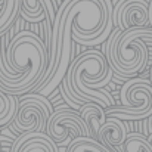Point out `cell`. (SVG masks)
<instances>
[{
	"label": "cell",
	"instance_id": "cell-11",
	"mask_svg": "<svg viewBox=\"0 0 152 152\" xmlns=\"http://www.w3.org/2000/svg\"><path fill=\"white\" fill-rule=\"evenodd\" d=\"M0 37L6 34V31L12 27L13 21L21 12L22 0H0Z\"/></svg>",
	"mask_w": 152,
	"mask_h": 152
},
{
	"label": "cell",
	"instance_id": "cell-5",
	"mask_svg": "<svg viewBox=\"0 0 152 152\" xmlns=\"http://www.w3.org/2000/svg\"><path fill=\"white\" fill-rule=\"evenodd\" d=\"M46 133L55 140L56 145H66L69 134L72 139L80 136H90V132L80 112L71 109L53 111L46 126Z\"/></svg>",
	"mask_w": 152,
	"mask_h": 152
},
{
	"label": "cell",
	"instance_id": "cell-9",
	"mask_svg": "<svg viewBox=\"0 0 152 152\" xmlns=\"http://www.w3.org/2000/svg\"><path fill=\"white\" fill-rule=\"evenodd\" d=\"M80 115L84 120V123H86V126H87V129L90 132V137L98 139L101 126L106 121L105 109L102 108L101 105L95 103V102H87V103H84L81 106Z\"/></svg>",
	"mask_w": 152,
	"mask_h": 152
},
{
	"label": "cell",
	"instance_id": "cell-16",
	"mask_svg": "<svg viewBox=\"0 0 152 152\" xmlns=\"http://www.w3.org/2000/svg\"><path fill=\"white\" fill-rule=\"evenodd\" d=\"M149 80H151V84H152V69H151V78Z\"/></svg>",
	"mask_w": 152,
	"mask_h": 152
},
{
	"label": "cell",
	"instance_id": "cell-14",
	"mask_svg": "<svg viewBox=\"0 0 152 152\" xmlns=\"http://www.w3.org/2000/svg\"><path fill=\"white\" fill-rule=\"evenodd\" d=\"M16 105L18 102L15 96L0 90V127H4L13 120L16 114Z\"/></svg>",
	"mask_w": 152,
	"mask_h": 152
},
{
	"label": "cell",
	"instance_id": "cell-2",
	"mask_svg": "<svg viewBox=\"0 0 152 152\" xmlns=\"http://www.w3.org/2000/svg\"><path fill=\"white\" fill-rule=\"evenodd\" d=\"M65 78L83 102H95L102 108L114 106L112 95L102 89L112 80V68L102 52L93 49L78 58H72Z\"/></svg>",
	"mask_w": 152,
	"mask_h": 152
},
{
	"label": "cell",
	"instance_id": "cell-6",
	"mask_svg": "<svg viewBox=\"0 0 152 152\" xmlns=\"http://www.w3.org/2000/svg\"><path fill=\"white\" fill-rule=\"evenodd\" d=\"M151 0H112V22L123 31L149 25Z\"/></svg>",
	"mask_w": 152,
	"mask_h": 152
},
{
	"label": "cell",
	"instance_id": "cell-13",
	"mask_svg": "<svg viewBox=\"0 0 152 152\" xmlns=\"http://www.w3.org/2000/svg\"><path fill=\"white\" fill-rule=\"evenodd\" d=\"M121 152H152V145L148 137L140 133H127V137L121 145Z\"/></svg>",
	"mask_w": 152,
	"mask_h": 152
},
{
	"label": "cell",
	"instance_id": "cell-15",
	"mask_svg": "<svg viewBox=\"0 0 152 152\" xmlns=\"http://www.w3.org/2000/svg\"><path fill=\"white\" fill-rule=\"evenodd\" d=\"M148 140H149V143H151V145H152V134H151V136H149V137H148Z\"/></svg>",
	"mask_w": 152,
	"mask_h": 152
},
{
	"label": "cell",
	"instance_id": "cell-7",
	"mask_svg": "<svg viewBox=\"0 0 152 152\" xmlns=\"http://www.w3.org/2000/svg\"><path fill=\"white\" fill-rule=\"evenodd\" d=\"M56 0H22L21 3V15L25 21L31 24L42 22L45 18L49 19L53 27V21L58 10Z\"/></svg>",
	"mask_w": 152,
	"mask_h": 152
},
{
	"label": "cell",
	"instance_id": "cell-12",
	"mask_svg": "<svg viewBox=\"0 0 152 152\" xmlns=\"http://www.w3.org/2000/svg\"><path fill=\"white\" fill-rule=\"evenodd\" d=\"M66 152H112L103 146L99 140L90 137V136H80L71 140L68 145Z\"/></svg>",
	"mask_w": 152,
	"mask_h": 152
},
{
	"label": "cell",
	"instance_id": "cell-8",
	"mask_svg": "<svg viewBox=\"0 0 152 152\" xmlns=\"http://www.w3.org/2000/svg\"><path fill=\"white\" fill-rule=\"evenodd\" d=\"M126 137H127V126L124 124V121L115 117H109L101 126L96 140H99L103 146L111 148V146H121Z\"/></svg>",
	"mask_w": 152,
	"mask_h": 152
},
{
	"label": "cell",
	"instance_id": "cell-3",
	"mask_svg": "<svg viewBox=\"0 0 152 152\" xmlns=\"http://www.w3.org/2000/svg\"><path fill=\"white\" fill-rule=\"evenodd\" d=\"M120 98L123 106H111L108 117L126 120H143L152 115V84L145 77H133L123 83Z\"/></svg>",
	"mask_w": 152,
	"mask_h": 152
},
{
	"label": "cell",
	"instance_id": "cell-1",
	"mask_svg": "<svg viewBox=\"0 0 152 152\" xmlns=\"http://www.w3.org/2000/svg\"><path fill=\"white\" fill-rule=\"evenodd\" d=\"M6 62L10 77L0 81V90L12 96H21L36 90L48 66V52L37 34L21 31L7 45Z\"/></svg>",
	"mask_w": 152,
	"mask_h": 152
},
{
	"label": "cell",
	"instance_id": "cell-17",
	"mask_svg": "<svg viewBox=\"0 0 152 152\" xmlns=\"http://www.w3.org/2000/svg\"><path fill=\"white\" fill-rule=\"evenodd\" d=\"M0 152H1V148H0Z\"/></svg>",
	"mask_w": 152,
	"mask_h": 152
},
{
	"label": "cell",
	"instance_id": "cell-10",
	"mask_svg": "<svg viewBox=\"0 0 152 152\" xmlns=\"http://www.w3.org/2000/svg\"><path fill=\"white\" fill-rule=\"evenodd\" d=\"M19 152H59V149L46 132H36V134L21 146Z\"/></svg>",
	"mask_w": 152,
	"mask_h": 152
},
{
	"label": "cell",
	"instance_id": "cell-4",
	"mask_svg": "<svg viewBox=\"0 0 152 152\" xmlns=\"http://www.w3.org/2000/svg\"><path fill=\"white\" fill-rule=\"evenodd\" d=\"M53 114V106L40 93H25L18 102L16 114L13 117V126L16 130L27 132H46L48 121Z\"/></svg>",
	"mask_w": 152,
	"mask_h": 152
}]
</instances>
